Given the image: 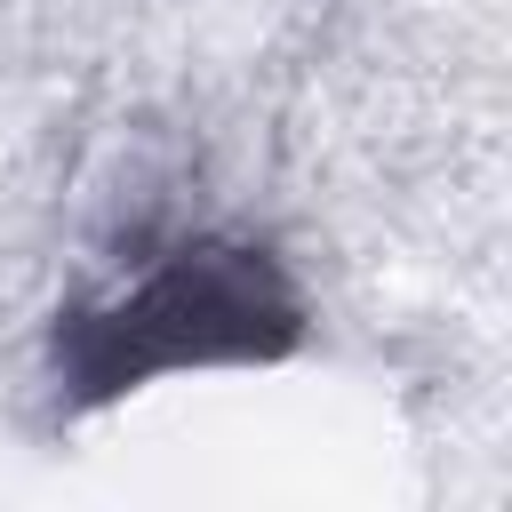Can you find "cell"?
<instances>
[{"label":"cell","mask_w":512,"mask_h":512,"mask_svg":"<svg viewBox=\"0 0 512 512\" xmlns=\"http://www.w3.org/2000/svg\"><path fill=\"white\" fill-rule=\"evenodd\" d=\"M296 344L288 280L248 248H176L120 304L72 312L56 328V376L72 400H120L176 368L280 360Z\"/></svg>","instance_id":"cell-1"}]
</instances>
